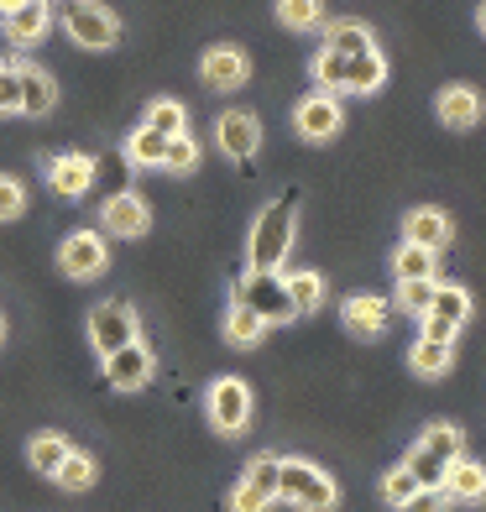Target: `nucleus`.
I'll return each mask as SVG.
<instances>
[{"mask_svg":"<svg viewBox=\"0 0 486 512\" xmlns=\"http://www.w3.org/2000/svg\"><path fill=\"white\" fill-rule=\"evenodd\" d=\"M95 178H100V162L89 152H58V157H48V189L58 199H84L89 189H95Z\"/></svg>","mask_w":486,"mask_h":512,"instance_id":"obj_17","label":"nucleus"},{"mask_svg":"<svg viewBox=\"0 0 486 512\" xmlns=\"http://www.w3.org/2000/svg\"><path fill=\"white\" fill-rule=\"evenodd\" d=\"M215 147L230 157V162H251L262 152V121L251 110H225L215 121Z\"/></svg>","mask_w":486,"mask_h":512,"instance_id":"obj_16","label":"nucleus"},{"mask_svg":"<svg viewBox=\"0 0 486 512\" xmlns=\"http://www.w3.org/2000/svg\"><path fill=\"white\" fill-rule=\"evenodd\" d=\"M434 283H439V277H419V283H398V309L419 319V314L429 309V298H434Z\"/></svg>","mask_w":486,"mask_h":512,"instance_id":"obj_37","label":"nucleus"},{"mask_svg":"<svg viewBox=\"0 0 486 512\" xmlns=\"http://www.w3.org/2000/svg\"><path fill=\"white\" fill-rule=\"evenodd\" d=\"M100 230L115 241H142L152 230V204L136 194V189H115L105 204H100Z\"/></svg>","mask_w":486,"mask_h":512,"instance_id":"obj_12","label":"nucleus"},{"mask_svg":"<svg viewBox=\"0 0 486 512\" xmlns=\"http://www.w3.org/2000/svg\"><path fill=\"white\" fill-rule=\"evenodd\" d=\"M298 241V189L277 194L257 209L246 230V267L251 272H288V256Z\"/></svg>","mask_w":486,"mask_h":512,"instance_id":"obj_1","label":"nucleus"},{"mask_svg":"<svg viewBox=\"0 0 486 512\" xmlns=\"http://www.w3.org/2000/svg\"><path fill=\"white\" fill-rule=\"evenodd\" d=\"M324 48L351 58V53L377 48V37H372V27H366V21H330V27H324Z\"/></svg>","mask_w":486,"mask_h":512,"instance_id":"obj_29","label":"nucleus"},{"mask_svg":"<svg viewBox=\"0 0 486 512\" xmlns=\"http://www.w3.org/2000/svg\"><path fill=\"white\" fill-rule=\"evenodd\" d=\"M89 345H95V356L105 361V356H115L121 345H131V340H142V319H136V309L126 304V298H105V304H95L89 309Z\"/></svg>","mask_w":486,"mask_h":512,"instance_id":"obj_8","label":"nucleus"},{"mask_svg":"<svg viewBox=\"0 0 486 512\" xmlns=\"http://www.w3.org/2000/svg\"><path fill=\"white\" fill-rule=\"evenodd\" d=\"M58 272L74 277V283H95V277L110 272V236L105 230H68V236L58 241Z\"/></svg>","mask_w":486,"mask_h":512,"instance_id":"obj_7","label":"nucleus"},{"mask_svg":"<svg viewBox=\"0 0 486 512\" xmlns=\"http://www.w3.org/2000/svg\"><path fill=\"white\" fill-rule=\"evenodd\" d=\"M58 105V79L37 63H21V115H53Z\"/></svg>","mask_w":486,"mask_h":512,"instance_id":"obj_23","label":"nucleus"},{"mask_svg":"<svg viewBox=\"0 0 486 512\" xmlns=\"http://www.w3.org/2000/svg\"><path fill=\"white\" fill-rule=\"evenodd\" d=\"M63 32L74 37V48H84V53H110L115 42H121V21H115V11L100 6V0H68Z\"/></svg>","mask_w":486,"mask_h":512,"instance_id":"obj_6","label":"nucleus"},{"mask_svg":"<svg viewBox=\"0 0 486 512\" xmlns=\"http://www.w3.org/2000/svg\"><path fill=\"white\" fill-rule=\"evenodd\" d=\"M220 330H225V340L236 345V351H251V345H262L267 324L251 314L246 304H236V298H230V309H225V324H220Z\"/></svg>","mask_w":486,"mask_h":512,"instance_id":"obj_26","label":"nucleus"},{"mask_svg":"<svg viewBox=\"0 0 486 512\" xmlns=\"http://www.w3.org/2000/svg\"><path fill=\"white\" fill-rule=\"evenodd\" d=\"M142 126H152L162 136H189V110H183V100H152Z\"/></svg>","mask_w":486,"mask_h":512,"instance_id":"obj_32","label":"nucleus"},{"mask_svg":"<svg viewBox=\"0 0 486 512\" xmlns=\"http://www.w3.org/2000/svg\"><path fill=\"white\" fill-rule=\"evenodd\" d=\"M450 236H455V225H450V215L439 204H419V209H408V215H403V241L424 246L434 256L450 246Z\"/></svg>","mask_w":486,"mask_h":512,"instance_id":"obj_20","label":"nucleus"},{"mask_svg":"<svg viewBox=\"0 0 486 512\" xmlns=\"http://www.w3.org/2000/svg\"><path fill=\"white\" fill-rule=\"evenodd\" d=\"M0 32H6L11 48H37L42 37L53 32V0H27L11 16H0Z\"/></svg>","mask_w":486,"mask_h":512,"instance_id":"obj_19","label":"nucleus"},{"mask_svg":"<svg viewBox=\"0 0 486 512\" xmlns=\"http://www.w3.org/2000/svg\"><path fill=\"white\" fill-rule=\"evenodd\" d=\"M413 492H419V481H413L408 465H392V471L382 476V502H387V507H403Z\"/></svg>","mask_w":486,"mask_h":512,"instance_id":"obj_36","label":"nucleus"},{"mask_svg":"<svg viewBox=\"0 0 486 512\" xmlns=\"http://www.w3.org/2000/svg\"><path fill=\"white\" fill-rule=\"evenodd\" d=\"M27 215V183L11 178V173H0V225H11Z\"/></svg>","mask_w":486,"mask_h":512,"instance_id":"obj_34","label":"nucleus"},{"mask_svg":"<svg viewBox=\"0 0 486 512\" xmlns=\"http://www.w3.org/2000/svg\"><path fill=\"white\" fill-rule=\"evenodd\" d=\"M309 79L324 95H377L387 84V58H382V48H366V53H351V58L319 48L314 63H309Z\"/></svg>","mask_w":486,"mask_h":512,"instance_id":"obj_2","label":"nucleus"},{"mask_svg":"<svg viewBox=\"0 0 486 512\" xmlns=\"http://www.w3.org/2000/svg\"><path fill=\"white\" fill-rule=\"evenodd\" d=\"M194 168H199L194 136H168V157H162V173H194Z\"/></svg>","mask_w":486,"mask_h":512,"instance_id":"obj_35","label":"nucleus"},{"mask_svg":"<svg viewBox=\"0 0 486 512\" xmlns=\"http://www.w3.org/2000/svg\"><path fill=\"white\" fill-rule=\"evenodd\" d=\"M251 387L241 377H215L210 392H204V413H210V424L220 434H246L251 429Z\"/></svg>","mask_w":486,"mask_h":512,"instance_id":"obj_11","label":"nucleus"},{"mask_svg":"<svg viewBox=\"0 0 486 512\" xmlns=\"http://www.w3.org/2000/svg\"><path fill=\"white\" fill-rule=\"evenodd\" d=\"M100 371H105V382H110L115 392H142V387L157 377V356L147 351L142 340H131V345H121L115 356H105Z\"/></svg>","mask_w":486,"mask_h":512,"instance_id":"obj_14","label":"nucleus"},{"mask_svg":"<svg viewBox=\"0 0 486 512\" xmlns=\"http://www.w3.org/2000/svg\"><path fill=\"white\" fill-rule=\"evenodd\" d=\"M277 21L288 32H319L324 27V6L319 0H277Z\"/></svg>","mask_w":486,"mask_h":512,"instance_id":"obj_31","label":"nucleus"},{"mask_svg":"<svg viewBox=\"0 0 486 512\" xmlns=\"http://www.w3.org/2000/svg\"><path fill=\"white\" fill-rule=\"evenodd\" d=\"M16 6H27V0H0V16H11Z\"/></svg>","mask_w":486,"mask_h":512,"instance_id":"obj_40","label":"nucleus"},{"mask_svg":"<svg viewBox=\"0 0 486 512\" xmlns=\"http://www.w3.org/2000/svg\"><path fill=\"white\" fill-rule=\"evenodd\" d=\"M340 324H345V335H356V340H382L387 324H392V304L382 293H351L340 304Z\"/></svg>","mask_w":486,"mask_h":512,"instance_id":"obj_18","label":"nucleus"},{"mask_svg":"<svg viewBox=\"0 0 486 512\" xmlns=\"http://www.w3.org/2000/svg\"><path fill=\"white\" fill-rule=\"evenodd\" d=\"M408 366H413V377H424V382H434V377H445V371L455 366V345L450 340H413V351H408Z\"/></svg>","mask_w":486,"mask_h":512,"instance_id":"obj_24","label":"nucleus"},{"mask_svg":"<svg viewBox=\"0 0 486 512\" xmlns=\"http://www.w3.org/2000/svg\"><path fill=\"white\" fill-rule=\"evenodd\" d=\"M283 283H288V298H293L298 314H319V309H324V277H319L314 267L283 272Z\"/></svg>","mask_w":486,"mask_h":512,"instance_id":"obj_27","label":"nucleus"},{"mask_svg":"<svg viewBox=\"0 0 486 512\" xmlns=\"http://www.w3.org/2000/svg\"><path fill=\"white\" fill-rule=\"evenodd\" d=\"M476 27H481V37H486V0H481V11H476Z\"/></svg>","mask_w":486,"mask_h":512,"instance_id":"obj_41","label":"nucleus"},{"mask_svg":"<svg viewBox=\"0 0 486 512\" xmlns=\"http://www.w3.org/2000/svg\"><path fill=\"white\" fill-rule=\"evenodd\" d=\"M230 298H236V304H246L251 314L267 324V330H272V324H293V319H298L283 272H251V267H246V272L236 277V288H230Z\"/></svg>","mask_w":486,"mask_h":512,"instance_id":"obj_5","label":"nucleus"},{"mask_svg":"<svg viewBox=\"0 0 486 512\" xmlns=\"http://www.w3.org/2000/svg\"><path fill=\"white\" fill-rule=\"evenodd\" d=\"M0 345H6V314H0Z\"/></svg>","mask_w":486,"mask_h":512,"instance_id":"obj_42","label":"nucleus"},{"mask_svg":"<svg viewBox=\"0 0 486 512\" xmlns=\"http://www.w3.org/2000/svg\"><path fill=\"white\" fill-rule=\"evenodd\" d=\"M0 115H21V63H0Z\"/></svg>","mask_w":486,"mask_h":512,"instance_id":"obj_38","label":"nucleus"},{"mask_svg":"<svg viewBox=\"0 0 486 512\" xmlns=\"http://www.w3.org/2000/svg\"><path fill=\"white\" fill-rule=\"evenodd\" d=\"M121 157H126V168H162V157H168V136L152 131V126H136L121 142Z\"/></svg>","mask_w":486,"mask_h":512,"instance_id":"obj_25","label":"nucleus"},{"mask_svg":"<svg viewBox=\"0 0 486 512\" xmlns=\"http://www.w3.org/2000/svg\"><path fill=\"white\" fill-rule=\"evenodd\" d=\"M277 460L283 455H272V450L246 460L241 481L230 486V512H272L277 507Z\"/></svg>","mask_w":486,"mask_h":512,"instance_id":"obj_9","label":"nucleus"},{"mask_svg":"<svg viewBox=\"0 0 486 512\" xmlns=\"http://www.w3.org/2000/svg\"><path fill=\"white\" fill-rule=\"evenodd\" d=\"M424 324V340H450L471 324V293L460 288V283H434V298H429V309L419 314Z\"/></svg>","mask_w":486,"mask_h":512,"instance_id":"obj_10","label":"nucleus"},{"mask_svg":"<svg viewBox=\"0 0 486 512\" xmlns=\"http://www.w3.org/2000/svg\"><path fill=\"white\" fill-rule=\"evenodd\" d=\"M434 115H439V126H450V131H471L481 121V95L471 84H445L434 100Z\"/></svg>","mask_w":486,"mask_h":512,"instance_id":"obj_21","label":"nucleus"},{"mask_svg":"<svg viewBox=\"0 0 486 512\" xmlns=\"http://www.w3.org/2000/svg\"><path fill=\"white\" fill-rule=\"evenodd\" d=\"M392 277H398V283L439 277V256H434V251H424V246H413V241H403L398 251H392Z\"/></svg>","mask_w":486,"mask_h":512,"instance_id":"obj_28","label":"nucleus"},{"mask_svg":"<svg viewBox=\"0 0 486 512\" xmlns=\"http://www.w3.org/2000/svg\"><path fill=\"white\" fill-rule=\"evenodd\" d=\"M277 502H288L298 512H335L340 486L324 465H314L304 455H283L277 460Z\"/></svg>","mask_w":486,"mask_h":512,"instance_id":"obj_3","label":"nucleus"},{"mask_svg":"<svg viewBox=\"0 0 486 512\" xmlns=\"http://www.w3.org/2000/svg\"><path fill=\"white\" fill-rule=\"evenodd\" d=\"M95 476H100V465H95V455H84V450H74L63 465H58V486L63 492H84V486H95Z\"/></svg>","mask_w":486,"mask_h":512,"instance_id":"obj_33","label":"nucleus"},{"mask_svg":"<svg viewBox=\"0 0 486 512\" xmlns=\"http://www.w3.org/2000/svg\"><path fill=\"white\" fill-rule=\"evenodd\" d=\"M450 507H455V502L439 492V486H419V492H413L398 512H450Z\"/></svg>","mask_w":486,"mask_h":512,"instance_id":"obj_39","label":"nucleus"},{"mask_svg":"<svg viewBox=\"0 0 486 512\" xmlns=\"http://www.w3.org/2000/svg\"><path fill=\"white\" fill-rule=\"evenodd\" d=\"M460 455H466V434H460V424H429L419 439H413V450L403 455V465L413 471L419 486H445L450 465Z\"/></svg>","mask_w":486,"mask_h":512,"instance_id":"obj_4","label":"nucleus"},{"mask_svg":"<svg viewBox=\"0 0 486 512\" xmlns=\"http://www.w3.org/2000/svg\"><path fill=\"white\" fill-rule=\"evenodd\" d=\"M68 455H74V445H68L63 434H32V445H27V460L37 465V476H48V481L58 476V465Z\"/></svg>","mask_w":486,"mask_h":512,"instance_id":"obj_30","label":"nucleus"},{"mask_svg":"<svg viewBox=\"0 0 486 512\" xmlns=\"http://www.w3.org/2000/svg\"><path fill=\"white\" fill-rule=\"evenodd\" d=\"M246 74H251V58L236 42H215V48H204V58H199V79H204V89H215V95L241 89Z\"/></svg>","mask_w":486,"mask_h":512,"instance_id":"obj_13","label":"nucleus"},{"mask_svg":"<svg viewBox=\"0 0 486 512\" xmlns=\"http://www.w3.org/2000/svg\"><path fill=\"white\" fill-rule=\"evenodd\" d=\"M345 115H340V100L324 95V89H314V95H304L293 105V131L304 136V142H330V136H340Z\"/></svg>","mask_w":486,"mask_h":512,"instance_id":"obj_15","label":"nucleus"},{"mask_svg":"<svg viewBox=\"0 0 486 512\" xmlns=\"http://www.w3.org/2000/svg\"><path fill=\"white\" fill-rule=\"evenodd\" d=\"M450 502H466V507H476V502H486V460H466L460 455L455 465H450V476H445V486H439Z\"/></svg>","mask_w":486,"mask_h":512,"instance_id":"obj_22","label":"nucleus"}]
</instances>
